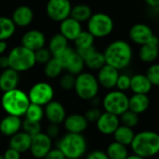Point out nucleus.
Listing matches in <instances>:
<instances>
[{"mask_svg": "<svg viewBox=\"0 0 159 159\" xmlns=\"http://www.w3.org/2000/svg\"><path fill=\"white\" fill-rule=\"evenodd\" d=\"M106 64L118 71L127 69L133 60V48L130 43L123 39L112 41L103 51Z\"/></svg>", "mask_w": 159, "mask_h": 159, "instance_id": "nucleus-1", "label": "nucleus"}, {"mask_svg": "<svg viewBox=\"0 0 159 159\" xmlns=\"http://www.w3.org/2000/svg\"><path fill=\"white\" fill-rule=\"evenodd\" d=\"M130 148L132 154L143 158L156 157L159 154V133L149 129L135 133Z\"/></svg>", "mask_w": 159, "mask_h": 159, "instance_id": "nucleus-2", "label": "nucleus"}, {"mask_svg": "<svg viewBox=\"0 0 159 159\" xmlns=\"http://www.w3.org/2000/svg\"><path fill=\"white\" fill-rule=\"evenodd\" d=\"M30 103L28 94L19 88L3 92L1 96V106L7 115L19 117L24 116Z\"/></svg>", "mask_w": 159, "mask_h": 159, "instance_id": "nucleus-3", "label": "nucleus"}, {"mask_svg": "<svg viewBox=\"0 0 159 159\" xmlns=\"http://www.w3.org/2000/svg\"><path fill=\"white\" fill-rule=\"evenodd\" d=\"M57 148L66 158L80 159L87 154L88 142L83 134L66 132L59 139Z\"/></svg>", "mask_w": 159, "mask_h": 159, "instance_id": "nucleus-4", "label": "nucleus"}, {"mask_svg": "<svg viewBox=\"0 0 159 159\" xmlns=\"http://www.w3.org/2000/svg\"><path fill=\"white\" fill-rule=\"evenodd\" d=\"M100 85L96 75L90 72H82L75 76V92L83 101H90L98 96Z\"/></svg>", "mask_w": 159, "mask_h": 159, "instance_id": "nucleus-5", "label": "nucleus"}, {"mask_svg": "<svg viewBox=\"0 0 159 159\" xmlns=\"http://www.w3.org/2000/svg\"><path fill=\"white\" fill-rule=\"evenodd\" d=\"M9 68L18 73H23L31 70L36 63L34 52L23 46L13 48L7 54Z\"/></svg>", "mask_w": 159, "mask_h": 159, "instance_id": "nucleus-6", "label": "nucleus"}, {"mask_svg": "<svg viewBox=\"0 0 159 159\" xmlns=\"http://www.w3.org/2000/svg\"><path fill=\"white\" fill-rule=\"evenodd\" d=\"M115 29L113 18L104 12L93 13L87 21V30L94 38H105L109 36Z\"/></svg>", "mask_w": 159, "mask_h": 159, "instance_id": "nucleus-7", "label": "nucleus"}, {"mask_svg": "<svg viewBox=\"0 0 159 159\" xmlns=\"http://www.w3.org/2000/svg\"><path fill=\"white\" fill-rule=\"evenodd\" d=\"M129 97L126 92L116 89L109 90L102 99V106L104 112L120 116L124 112L129 110Z\"/></svg>", "mask_w": 159, "mask_h": 159, "instance_id": "nucleus-8", "label": "nucleus"}, {"mask_svg": "<svg viewBox=\"0 0 159 159\" xmlns=\"http://www.w3.org/2000/svg\"><path fill=\"white\" fill-rule=\"evenodd\" d=\"M28 97L31 103H34L40 106H46L55 96V90L51 84L45 81H39L34 83L28 91Z\"/></svg>", "mask_w": 159, "mask_h": 159, "instance_id": "nucleus-9", "label": "nucleus"}, {"mask_svg": "<svg viewBox=\"0 0 159 159\" xmlns=\"http://www.w3.org/2000/svg\"><path fill=\"white\" fill-rule=\"evenodd\" d=\"M59 59V61L61 62L63 69L74 75H77L84 72L85 61L83 58L75 51V49L68 47L65 50H63L59 56L55 57Z\"/></svg>", "mask_w": 159, "mask_h": 159, "instance_id": "nucleus-10", "label": "nucleus"}, {"mask_svg": "<svg viewBox=\"0 0 159 159\" xmlns=\"http://www.w3.org/2000/svg\"><path fill=\"white\" fill-rule=\"evenodd\" d=\"M72 7L70 0H48L46 12L50 20L61 22L70 17Z\"/></svg>", "mask_w": 159, "mask_h": 159, "instance_id": "nucleus-11", "label": "nucleus"}, {"mask_svg": "<svg viewBox=\"0 0 159 159\" xmlns=\"http://www.w3.org/2000/svg\"><path fill=\"white\" fill-rule=\"evenodd\" d=\"M52 148L53 140L48 137L46 132H40L32 137L30 153L34 158L43 159Z\"/></svg>", "mask_w": 159, "mask_h": 159, "instance_id": "nucleus-12", "label": "nucleus"}, {"mask_svg": "<svg viewBox=\"0 0 159 159\" xmlns=\"http://www.w3.org/2000/svg\"><path fill=\"white\" fill-rule=\"evenodd\" d=\"M155 34L153 29L146 23L139 22L133 24L129 31V40L138 46H143L148 43L153 37Z\"/></svg>", "mask_w": 159, "mask_h": 159, "instance_id": "nucleus-13", "label": "nucleus"}, {"mask_svg": "<svg viewBox=\"0 0 159 159\" xmlns=\"http://www.w3.org/2000/svg\"><path fill=\"white\" fill-rule=\"evenodd\" d=\"M44 114L46 119L49 124L61 125L65 120L67 114L64 105L58 101H51L46 106H44Z\"/></svg>", "mask_w": 159, "mask_h": 159, "instance_id": "nucleus-14", "label": "nucleus"}, {"mask_svg": "<svg viewBox=\"0 0 159 159\" xmlns=\"http://www.w3.org/2000/svg\"><path fill=\"white\" fill-rule=\"evenodd\" d=\"M119 75L120 73L117 69L105 64L98 71L96 77L100 87L108 90H112L116 89Z\"/></svg>", "mask_w": 159, "mask_h": 159, "instance_id": "nucleus-15", "label": "nucleus"}, {"mask_svg": "<svg viewBox=\"0 0 159 159\" xmlns=\"http://www.w3.org/2000/svg\"><path fill=\"white\" fill-rule=\"evenodd\" d=\"M95 124L98 131L101 134L105 136H113L115 131L120 126V120L119 116H117L107 112H102Z\"/></svg>", "mask_w": 159, "mask_h": 159, "instance_id": "nucleus-16", "label": "nucleus"}, {"mask_svg": "<svg viewBox=\"0 0 159 159\" xmlns=\"http://www.w3.org/2000/svg\"><path fill=\"white\" fill-rule=\"evenodd\" d=\"M139 59L142 62L152 64L156 62L159 57V38L154 35V37L146 44L143 45L139 48Z\"/></svg>", "mask_w": 159, "mask_h": 159, "instance_id": "nucleus-17", "label": "nucleus"}, {"mask_svg": "<svg viewBox=\"0 0 159 159\" xmlns=\"http://www.w3.org/2000/svg\"><path fill=\"white\" fill-rule=\"evenodd\" d=\"M89 124L84 115L78 113L68 115L62 123L66 132L77 134H83L88 129Z\"/></svg>", "mask_w": 159, "mask_h": 159, "instance_id": "nucleus-18", "label": "nucleus"}, {"mask_svg": "<svg viewBox=\"0 0 159 159\" xmlns=\"http://www.w3.org/2000/svg\"><path fill=\"white\" fill-rule=\"evenodd\" d=\"M46 45V36L39 30H29L21 37V46L35 52Z\"/></svg>", "mask_w": 159, "mask_h": 159, "instance_id": "nucleus-19", "label": "nucleus"}, {"mask_svg": "<svg viewBox=\"0 0 159 159\" xmlns=\"http://www.w3.org/2000/svg\"><path fill=\"white\" fill-rule=\"evenodd\" d=\"M21 117L7 115L0 120V133L3 136L10 138L22 129Z\"/></svg>", "mask_w": 159, "mask_h": 159, "instance_id": "nucleus-20", "label": "nucleus"}, {"mask_svg": "<svg viewBox=\"0 0 159 159\" xmlns=\"http://www.w3.org/2000/svg\"><path fill=\"white\" fill-rule=\"evenodd\" d=\"M82 31V23L72 17H69L60 22V34L68 41H74Z\"/></svg>", "mask_w": 159, "mask_h": 159, "instance_id": "nucleus-21", "label": "nucleus"}, {"mask_svg": "<svg viewBox=\"0 0 159 159\" xmlns=\"http://www.w3.org/2000/svg\"><path fill=\"white\" fill-rule=\"evenodd\" d=\"M11 20L16 27H27L34 20V11L28 6H20L12 13Z\"/></svg>", "mask_w": 159, "mask_h": 159, "instance_id": "nucleus-22", "label": "nucleus"}, {"mask_svg": "<svg viewBox=\"0 0 159 159\" xmlns=\"http://www.w3.org/2000/svg\"><path fill=\"white\" fill-rule=\"evenodd\" d=\"M20 83V73L11 68L5 69L0 74V90L7 92L18 88Z\"/></svg>", "mask_w": 159, "mask_h": 159, "instance_id": "nucleus-23", "label": "nucleus"}, {"mask_svg": "<svg viewBox=\"0 0 159 159\" xmlns=\"http://www.w3.org/2000/svg\"><path fill=\"white\" fill-rule=\"evenodd\" d=\"M153 89V85L145 74H136L131 75L129 90L133 94H146L148 95Z\"/></svg>", "mask_w": 159, "mask_h": 159, "instance_id": "nucleus-24", "label": "nucleus"}, {"mask_svg": "<svg viewBox=\"0 0 159 159\" xmlns=\"http://www.w3.org/2000/svg\"><path fill=\"white\" fill-rule=\"evenodd\" d=\"M31 143H32V137L26 132H24L23 130H20L9 138L8 147L15 149L20 154H24L30 151Z\"/></svg>", "mask_w": 159, "mask_h": 159, "instance_id": "nucleus-25", "label": "nucleus"}, {"mask_svg": "<svg viewBox=\"0 0 159 159\" xmlns=\"http://www.w3.org/2000/svg\"><path fill=\"white\" fill-rule=\"evenodd\" d=\"M150 107V98L146 94H133L129 99V110L142 115Z\"/></svg>", "mask_w": 159, "mask_h": 159, "instance_id": "nucleus-26", "label": "nucleus"}, {"mask_svg": "<svg viewBox=\"0 0 159 159\" xmlns=\"http://www.w3.org/2000/svg\"><path fill=\"white\" fill-rule=\"evenodd\" d=\"M135 136V132L133 130V129L123 126L120 124V126L117 128V129L115 131V133L113 134L114 137V141L117 142L123 145L126 146H130L133 139Z\"/></svg>", "mask_w": 159, "mask_h": 159, "instance_id": "nucleus-27", "label": "nucleus"}, {"mask_svg": "<svg viewBox=\"0 0 159 159\" xmlns=\"http://www.w3.org/2000/svg\"><path fill=\"white\" fill-rule=\"evenodd\" d=\"M85 66L91 71H99L102 66L106 64L103 52H101L97 49L92 51L89 56L84 59Z\"/></svg>", "mask_w": 159, "mask_h": 159, "instance_id": "nucleus-28", "label": "nucleus"}, {"mask_svg": "<svg viewBox=\"0 0 159 159\" xmlns=\"http://www.w3.org/2000/svg\"><path fill=\"white\" fill-rule=\"evenodd\" d=\"M68 40L60 33L54 34L49 42H48V48L49 49V51L51 52L53 57H57L59 56L63 50H65L68 48Z\"/></svg>", "mask_w": 159, "mask_h": 159, "instance_id": "nucleus-29", "label": "nucleus"}, {"mask_svg": "<svg viewBox=\"0 0 159 159\" xmlns=\"http://www.w3.org/2000/svg\"><path fill=\"white\" fill-rule=\"evenodd\" d=\"M92 9L91 7L87 4H77L74 7H72L71 15L73 19L76 20L80 23L87 22L89 18L92 16Z\"/></svg>", "mask_w": 159, "mask_h": 159, "instance_id": "nucleus-30", "label": "nucleus"}, {"mask_svg": "<svg viewBox=\"0 0 159 159\" xmlns=\"http://www.w3.org/2000/svg\"><path fill=\"white\" fill-rule=\"evenodd\" d=\"M105 152L109 159H126L129 155L128 146L115 141L108 144Z\"/></svg>", "mask_w": 159, "mask_h": 159, "instance_id": "nucleus-31", "label": "nucleus"}, {"mask_svg": "<svg viewBox=\"0 0 159 159\" xmlns=\"http://www.w3.org/2000/svg\"><path fill=\"white\" fill-rule=\"evenodd\" d=\"M64 71L61 62L59 59L52 57L45 65H44V74L48 78L54 79L61 75L62 72Z\"/></svg>", "mask_w": 159, "mask_h": 159, "instance_id": "nucleus-32", "label": "nucleus"}, {"mask_svg": "<svg viewBox=\"0 0 159 159\" xmlns=\"http://www.w3.org/2000/svg\"><path fill=\"white\" fill-rule=\"evenodd\" d=\"M16 32V25L11 18L0 17V41H6L12 37Z\"/></svg>", "mask_w": 159, "mask_h": 159, "instance_id": "nucleus-33", "label": "nucleus"}, {"mask_svg": "<svg viewBox=\"0 0 159 159\" xmlns=\"http://www.w3.org/2000/svg\"><path fill=\"white\" fill-rule=\"evenodd\" d=\"M24 117L26 120L40 123L42 121V119L45 117L44 107L34 104V103H30V105L28 106V108L24 114Z\"/></svg>", "mask_w": 159, "mask_h": 159, "instance_id": "nucleus-34", "label": "nucleus"}, {"mask_svg": "<svg viewBox=\"0 0 159 159\" xmlns=\"http://www.w3.org/2000/svg\"><path fill=\"white\" fill-rule=\"evenodd\" d=\"M94 41H95L94 36L88 30H86V31L83 30L77 35V37L74 40L75 49H83V48L93 47Z\"/></svg>", "mask_w": 159, "mask_h": 159, "instance_id": "nucleus-35", "label": "nucleus"}, {"mask_svg": "<svg viewBox=\"0 0 159 159\" xmlns=\"http://www.w3.org/2000/svg\"><path fill=\"white\" fill-rule=\"evenodd\" d=\"M119 120H120L121 125L134 129L135 127L138 126L140 117H139V115H137L136 113L130 110H127L119 116Z\"/></svg>", "mask_w": 159, "mask_h": 159, "instance_id": "nucleus-36", "label": "nucleus"}, {"mask_svg": "<svg viewBox=\"0 0 159 159\" xmlns=\"http://www.w3.org/2000/svg\"><path fill=\"white\" fill-rule=\"evenodd\" d=\"M75 83V75L69 74L67 72L61 75L60 81H59V85H60L61 89L65 91L74 89Z\"/></svg>", "mask_w": 159, "mask_h": 159, "instance_id": "nucleus-37", "label": "nucleus"}, {"mask_svg": "<svg viewBox=\"0 0 159 159\" xmlns=\"http://www.w3.org/2000/svg\"><path fill=\"white\" fill-rule=\"evenodd\" d=\"M145 75L153 87H159V62H154L150 64L145 72Z\"/></svg>", "mask_w": 159, "mask_h": 159, "instance_id": "nucleus-38", "label": "nucleus"}, {"mask_svg": "<svg viewBox=\"0 0 159 159\" xmlns=\"http://www.w3.org/2000/svg\"><path fill=\"white\" fill-rule=\"evenodd\" d=\"M21 130H23L24 132L29 134L31 137H34V136L37 135L38 133L42 132L41 124L39 122H33V121H29V120L24 119L22 121Z\"/></svg>", "mask_w": 159, "mask_h": 159, "instance_id": "nucleus-39", "label": "nucleus"}, {"mask_svg": "<svg viewBox=\"0 0 159 159\" xmlns=\"http://www.w3.org/2000/svg\"><path fill=\"white\" fill-rule=\"evenodd\" d=\"M34 57H35L36 63L45 65L53 56H52L51 52L49 51V49L48 48L44 47L34 52Z\"/></svg>", "mask_w": 159, "mask_h": 159, "instance_id": "nucleus-40", "label": "nucleus"}, {"mask_svg": "<svg viewBox=\"0 0 159 159\" xmlns=\"http://www.w3.org/2000/svg\"><path fill=\"white\" fill-rule=\"evenodd\" d=\"M130 78H131V76L129 75L128 74H120L118 76L117 82H116V89L120 91H124V92H126L127 90H129Z\"/></svg>", "mask_w": 159, "mask_h": 159, "instance_id": "nucleus-41", "label": "nucleus"}, {"mask_svg": "<svg viewBox=\"0 0 159 159\" xmlns=\"http://www.w3.org/2000/svg\"><path fill=\"white\" fill-rule=\"evenodd\" d=\"M102 113V112L101 111L100 108H98V107H90L85 112L84 116L86 117V119H87V121L89 123H96L97 120L99 119V117L101 116Z\"/></svg>", "mask_w": 159, "mask_h": 159, "instance_id": "nucleus-42", "label": "nucleus"}, {"mask_svg": "<svg viewBox=\"0 0 159 159\" xmlns=\"http://www.w3.org/2000/svg\"><path fill=\"white\" fill-rule=\"evenodd\" d=\"M60 133H61V129H60V126H59V125L49 124L48 127L47 128L46 134H47L48 137H50L52 140L58 138V137L60 136Z\"/></svg>", "mask_w": 159, "mask_h": 159, "instance_id": "nucleus-43", "label": "nucleus"}, {"mask_svg": "<svg viewBox=\"0 0 159 159\" xmlns=\"http://www.w3.org/2000/svg\"><path fill=\"white\" fill-rule=\"evenodd\" d=\"M86 159H109L107 154L105 151L100 150V149H96V150H92L90 151Z\"/></svg>", "mask_w": 159, "mask_h": 159, "instance_id": "nucleus-44", "label": "nucleus"}, {"mask_svg": "<svg viewBox=\"0 0 159 159\" xmlns=\"http://www.w3.org/2000/svg\"><path fill=\"white\" fill-rule=\"evenodd\" d=\"M66 157H64V155L62 154V152L59 149V148H57V147H55V148H52L48 154H47V156L44 157L43 159H65Z\"/></svg>", "mask_w": 159, "mask_h": 159, "instance_id": "nucleus-45", "label": "nucleus"}, {"mask_svg": "<svg viewBox=\"0 0 159 159\" xmlns=\"http://www.w3.org/2000/svg\"><path fill=\"white\" fill-rule=\"evenodd\" d=\"M2 156H3L4 159H20L21 154L19 153L18 151H16L15 149L8 147L7 149L5 150V152Z\"/></svg>", "mask_w": 159, "mask_h": 159, "instance_id": "nucleus-46", "label": "nucleus"}, {"mask_svg": "<svg viewBox=\"0 0 159 159\" xmlns=\"http://www.w3.org/2000/svg\"><path fill=\"white\" fill-rule=\"evenodd\" d=\"M7 68H9V62H8L7 56H5V55L0 56V69L5 70Z\"/></svg>", "mask_w": 159, "mask_h": 159, "instance_id": "nucleus-47", "label": "nucleus"}, {"mask_svg": "<svg viewBox=\"0 0 159 159\" xmlns=\"http://www.w3.org/2000/svg\"><path fill=\"white\" fill-rule=\"evenodd\" d=\"M145 5L151 8H157L159 7V0H143Z\"/></svg>", "mask_w": 159, "mask_h": 159, "instance_id": "nucleus-48", "label": "nucleus"}, {"mask_svg": "<svg viewBox=\"0 0 159 159\" xmlns=\"http://www.w3.org/2000/svg\"><path fill=\"white\" fill-rule=\"evenodd\" d=\"M89 102L91 104V107H98V108H100V106L102 105V100L98 96L93 98L92 100H90Z\"/></svg>", "mask_w": 159, "mask_h": 159, "instance_id": "nucleus-49", "label": "nucleus"}, {"mask_svg": "<svg viewBox=\"0 0 159 159\" xmlns=\"http://www.w3.org/2000/svg\"><path fill=\"white\" fill-rule=\"evenodd\" d=\"M7 48V44L6 41H0V56L4 55V53L6 52Z\"/></svg>", "mask_w": 159, "mask_h": 159, "instance_id": "nucleus-50", "label": "nucleus"}, {"mask_svg": "<svg viewBox=\"0 0 159 159\" xmlns=\"http://www.w3.org/2000/svg\"><path fill=\"white\" fill-rule=\"evenodd\" d=\"M126 159H145V158H143V157H139V156H137V155H135V154H130V155H129V157H128Z\"/></svg>", "mask_w": 159, "mask_h": 159, "instance_id": "nucleus-51", "label": "nucleus"}, {"mask_svg": "<svg viewBox=\"0 0 159 159\" xmlns=\"http://www.w3.org/2000/svg\"><path fill=\"white\" fill-rule=\"evenodd\" d=\"M0 159H4V157H3V156H2V155H0Z\"/></svg>", "mask_w": 159, "mask_h": 159, "instance_id": "nucleus-52", "label": "nucleus"}, {"mask_svg": "<svg viewBox=\"0 0 159 159\" xmlns=\"http://www.w3.org/2000/svg\"><path fill=\"white\" fill-rule=\"evenodd\" d=\"M158 29H159V20H158Z\"/></svg>", "mask_w": 159, "mask_h": 159, "instance_id": "nucleus-53", "label": "nucleus"}, {"mask_svg": "<svg viewBox=\"0 0 159 159\" xmlns=\"http://www.w3.org/2000/svg\"><path fill=\"white\" fill-rule=\"evenodd\" d=\"M65 159H71V158H65Z\"/></svg>", "mask_w": 159, "mask_h": 159, "instance_id": "nucleus-54", "label": "nucleus"}]
</instances>
